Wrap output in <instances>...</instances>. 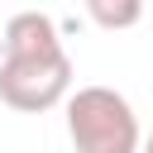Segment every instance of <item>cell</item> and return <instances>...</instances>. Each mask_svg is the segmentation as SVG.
Instances as JSON below:
<instances>
[{"instance_id": "cell-3", "label": "cell", "mask_w": 153, "mask_h": 153, "mask_svg": "<svg viewBox=\"0 0 153 153\" xmlns=\"http://www.w3.org/2000/svg\"><path fill=\"white\" fill-rule=\"evenodd\" d=\"M57 48H62V38H57L53 14H43V10L10 14V24H5V57H43V53H57Z\"/></svg>"}, {"instance_id": "cell-1", "label": "cell", "mask_w": 153, "mask_h": 153, "mask_svg": "<svg viewBox=\"0 0 153 153\" xmlns=\"http://www.w3.org/2000/svg\"><path fill=\"white\" fill-rule=\"evenodd\" d=\"M67 134L76 153H139V115L110 86H76L67 96Z\"/></svg>"}, {"instance_id": "cell-2", "label": "cell", "mask_w": 153, "mask_h": 153, "mask_svg": "<svg viewBox=\"0 0 153 153\" xmlns=\"http://www.w3.org/2000/svg\"><path fill=\"white\" fill-rule=\"evenodd\" d=\"M67 96H72V57H67V48L43 53V57H5L0 62V100L10 110L38 115V110H53Z\"/></svg>"}, {"instance_id": "cell-5", "label": "cell", "mask_w": 153, "mask_h": 153, "mask_svg": "<svg viewBox=\"0 0 153 153\" xmlns=\"http://www.w3.org/2000/svg\"><path fill=\"white\" fill-rule=\"evenodd\" d=\"M139 153H153V134H148V143H143V148H139Z\"/></svg>"}, {"instance_id": "cell-4", "label": "cell", "mask_w": 153, "mask_h": 153, "mask_svg": "<svg viewBox=\"0 0 153 153\" xmlns=\"http://www.w3.org/2000/svg\"><path fill=\"white\" fill-rule=\"evenodd\" d=\"M86 14L100 29H134L143 19V0H86Z\"/></svg>"}]
</instances>
